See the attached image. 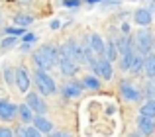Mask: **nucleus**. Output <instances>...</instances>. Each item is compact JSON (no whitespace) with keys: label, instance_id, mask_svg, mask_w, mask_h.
Listing matches in <instances>:
<instances>
[{"label":"nucleus","instance_id":"obj_21","mask_svg":"<svg viewBox=\"0 0 155 137\" xmlns=\"http://www.w3.org/2000/svg\"><path fill=\"white\" fill-rule=\"evenodd\" d=\"M134 57H136V51L134 53H128V55H120V59H118V65H120V71H128L130 72V68H132L134 65Z\"/></svg>","mask_w":155,"mask_h":137},{"label":"nucleus","instance_id":"obj_27","mask_svg":"<svg viewBox=\"0 0 155 137\" xmlns=\"http://www.w3.org/2000/svg\"><path fill=\"white\" fill-rule=\"evenodd\" d=\"M14 137H28V126H18L14 129Z\"/></svg>","mask_w":155,"mask_h":137},{"label":"nucleus","instance_id":"obj_7","mask_svg":"<svg viewBox=\"0 0 155 137\" xmlns=\"http://www.w3.org/2000/svg\"><path fill=\"white\" fill-rule=\"evenodd\" d=\"M30 84H31L30 72H28L24 67L16 68V88H18V92H22V94H28V92H30Z\"/></svg>","mask_w":155,"mask_h":137},{"label":"nucleus","instance_id":"obj_40","mask_svg":"<svg viewBox=\"0 0 155 137\" xmlns=\"http://www.w3.org/2000/svg\"><path fill=\"white\" fill-rule=\"evenodd\" d=\"M153 49H155V43H153Z\"/></svg>","mask_w":155,"mask_h":137},{"label":"nucleus","instance_id":"obj_38","mask_svg":"<svg viewBox=\"0 0 155 137\" xmlns=\"http://www.w3.org/2000/svg\"><path fill=\"white\" fill-rule=\"evenodd\" d=\"M20 2H22V4H30L31 0H20Z\"/></svg>","mask_w":155,"mask_h":137},{"label":"nucleus","instance_id":"obj_12","mask_svg":"<svg viewBox=\"0 0 155 137\" xmlns=\"http://www.w3.org/2000/svg\"><path fill=\"white\" fill-rule=\"evenodd\" d=\"M114 41H116V47H118V51H120V55H128V53H134V51H136V47H134V37H130V35H118Z\"/></svg>","mask_w":155,"mask_h":137},{"label":"nucleus","instance_id":"obj_10","mask_svg":"<svg viewBox=\"0 0 155 137\" xmlns=\"http://www.w3.org/2000/svg\"><path fill=\"white\" fill-rule=\"evenodd\" d=\"M83 80H73L61 88V94H63V98H79L83 94Z\"/></svg>","mask_w":155,"mask_h":137},{"label":"nucleus","instance_id":"obj_18","mask_svg":"<svg viewBox=\"0 0 155 137\" xmlns=\"http://www.w3.org/2000/svg\"><path fill=\"white\" fill-rule=\"evenodd\" d=\"M104 57L108 59L110 63H114V61H118V59H120V51H118L116 41H114V39L106 41V51H104Z\"/></svg>","mask_w":155,"mask_h":137},{"label":"nucleus","instance_id":"obj_5","mask_svg":"<svg viewBox=\"0 0 155 137\" xmlns=\"http://www.w3.org/2000/svg\"><path fill=\"white\" fill-rule=\"evenodd\" d=\"M59 51H61V55H63V57L73 59V61H77L79 65H81V63H87L83 45H81V43H77L75 39H69V41H65L63 45L59 47Z\"/></svg>","mask_w":155,"mask_h":137},{"label":"nucleus","instance_id":"obj_22","mask_svg":"<svg viewBox=\"0 0 155 137\" xmlns=\"http://www.w3.org/2000/svg\"><path fill=\"white\" fill-rule=\"evenodd\" d=\"M14 24L18 27H28V26L34 24V16H30V14H16L14 16Z\"/></svg>","mask_w":155,"mask_h":137},{"label":"nucleus","instance_id":"obj_9","mask_svg":"<svg viewBox=\"0 0 155 137\" xmlns=\"http://www.w3.org/2000/svg\"><path fill=\"white\" fill-rule=\"evenodd\" d=\"M79 63L77 61H73V59H69V57H63L61 55V59H59V68H61V75L63 76H75L77 72H79Z\"/></svg>","mask_w":155,"mask_h":137},{"label":"nucleus","instance_id":"obj_8","mask_svg":"<svg viewBox=\"0 0 155 137\" xmlns=\"http://www.w3.org/2000/svg\"><path fill=\"white\" fill-rule=\"evenodd\" d=\"M18 116V106L12 104L10 100H0V119L2 122H12Z\"/></svg>","mask_w":155,"mask_h":137},{"label":"nucleus","instance_id":"obj_26","mask_svg":"<svg viewBox=\"0 0 155 137\" xmlns=\"http://www.w3.org/2000/svg\"><path fill=\"white\" fill-rule=\"evenodd\" d=\"M16 43H18V37H14V35H8L6 39H2L0 41V47L2 49H10V47H14Z\"/></svg>","mask_w":155,"mask_h":137},{"label":"nucleus","instance_id":"obj_17","mask_svg":"<svg viewBox=\"0 0 155 137\" xmlns=\"http://www.w3.org/2000/svg\"><path fill=\"white\" fill-rule=\"evenodd\" d=\"M18 118H20V122L26 126V123H31L34 122V112H31V108L28 106V104H20L18 106Z\"/></svg>","mask_w":155,"mask_h":137},{"label":"nucleus","instance_id":"obj_6","mask_svg":"<svg viewBox=\"0 0 155 137\" xmlns=\"http://www.w3.org/2000/svg\"><path fill=\"white\" fill-rule=\"evenodd\" d=\"M26 104L31 108V112H34L35 116H45L47 104H45V100L41 98V94H38V92H28L26 94Z\"/></svg>","mask_w":155,"mask_h":137},{"label":"nucleus","instance_id":"obj_20","mask_svg":"<svg viewBox=\"0 0 155 137\" xmlns=\"http://www.w3.org/2000/svg\"><path fill=\"white\" fill-rule=\"evenodd\" d=\"M143 71L147 75V78H155V51L145 55V68Z\"/></svg>","mask_w":155,"mask_h":137},{"label":"nucleus","instance_id":"obj_13","mask_svg":"<svg viewBox=\"0 0 155 137\" xmlns=\"http://www.w3.org/2000/svg\"><path fill=\"white\" fill-rule=\"evenodd\" d=\"M120 94L124 96L128 102H136V100H140L141 92L137 90L134 84H130V82H126V80H122V82H120Z\"/></svg>","mask_w":155,"mask_h":137},{"label":"nucleus","instance_id":"obj_16","mask_svg":"<svg viewBox=\"0 0 155 137\" xmlns=\"http://www.w3.org/2000/svg\"><path fill=\"white\" fill-rule=\"evenodd\" d=\"M31 126L35 127L38 131H41V133H53V122L49 118H45V116H35L34 122H31Z\"/></svg>","mask_w":155,"mask_h":137},{"label":"nucleus","instance_id":"obj_31","mask_svg":"<svg viewBox=\"0 0 155 137\" xmlns=\"http://www.w3.org/2000/svg\"><path fill=\"white\" fill-rule=\"evenodd\" d=\"M22 41H24V43H34V41H35V33H26V35L22 37Z\"/></svg>","mask_w":155,"mask_h":137},{"label":"nucleus","instance_id":"obj_35","mask_svg":"<svg viewBox=\"0 0 155 137\" xmlns=\"http://www.w3.org/2000/svg\"><path fill=\"white\" fill-rule=\"evenodd\" d=\"M149 10L155 12V0H149Z\"/></svg>","mask_w":155,"mask_h":137},{"label":"nucleus","instance_id":"obj_11","mask_svg":"<svg viewBox=\"0 0 155 137\" xmlns=\"http://www.w3.org/2000/svg\"><path fill=\"white\" fill-rule=\"evenodd\" d=\"M88 47L92 49V53H94L96 57H104L106 43H104V39L100 37V33H91L88 35Z\"/></svg>","mask_w":155,"mask_h":137},{"label":"nucleus","instance_id":"obj_24","mask_svg":"<svg viewBox=\"0 0 155 137\" xmlns=\"http://www.w3.org/2000/svg\"><path fill=\"white\" fill-rule=\"evenodd\" d=\"M4 80H6L10 86H14V84H16V71L12 67H6V68H4Z\"/></svg>","mask_w":155,"mask_h":137},{"label":"nucleus","instance_id":"obj_30","mask_svg":"<svg viewBox=\"0 0 155 137\" xmlns=\"http://www.w3.org/2000/svg\"><path fill=\"white\" fill-rule=\"evenodd\" d=\"M0 137H14V129H10V127H0Z\"/></svg>","mask_w":155,"mask_h":137},{"label":"nucleus","instance_id":"obj_1","mask_svg":"<svg viewBox=\"0 0 155 137\" xmlns=\"http://www.w3.org/2000/svg\"><path fill=\"white\" fill-rule=\"evenodd\" d=\"M31 59H34L35 67L41 68V71H47L49 72L55 65H59V59H61V51L59 47L55 45H41L39 49H35L34 53H31Z\"/></svg>","mask_w":155,"mask_h":137},{"label":"nucleus","instance_id":"obj_37","mask_svg":"<svg viewBox=\"0 0 155 137\" xmlns=\"http://www.w3.org/2000/svg\"><path fill=\"white\" fill-rule=\"evenodd\" d=\"M128 137H141V133H130Z\"/></svg>","mask_w":155,"mask_h":137},{"label":"nucleus","instance_id":"obj_2","mask_svg":"<svg viewBox=\"0 0 155 137\" xmlns=\"http://www.w3.org/2000/svg\"><path fill=\"white\" fill-rule=\"evenodd\" d=\"M34 80H35V86H38V90H39L41 96H53L57 92V84H55L53 76L47 71L35 68L34 71Z\"/></svg>","mask_w":155,"mask_h":137},{"label":"nucleus","instance_id":"obj_4","mask_svg":"<svg viewBox=\"0 0 155 137\" xmlns=\"http://www.w3.org/2000/svg\"><path fill=\"white\" fill-rule=\"evenodd\" d=\"M91 67V71L94 72L98 78H104V80H110L114 76V68H112V63L108 61L106 57H92L91 61L87 63Z\"/></svg>","mask_w":155,"mask_h":137},{"label":"nucleus","instance_id":"obj_34","mask_svg":"<svg viewBox=\"0 0 155 137\" xmlns=\"http://www.w3.org/2000/svg\"><path fill=\"white\" fill-rule=\"evenodd\" d=\"M49 27H51V30H59V27H61V22H59V20H53V22L49 24Z\"/></svg>","mask_w":155,"mask_h":137},{"label":"nucleus","instance_id":"obj_3","mask_svg":"<svg viewBox=\"0 0 155 137\" xmlns=\"http://www.w3.org/2000/svg\"><path fill=\"white\" fill-rule=\"evenodd\" d=\"M153 43H155V37H153V33L147 30V27H140L137 33L134 35V47H136V53H140V55H149L151 53Z\"/></svg>","mask_w":155,"mask_h":137},{"label":"nucleus","instance_id":"obj_14","mask_svg":"<svg viewBox=\"0 0 155 137\" xmlns=\"http://www.w3.org/2000/svg\"><path fill=\"white\" fill-rule=\"evenodd\" d=\"M137 129H140L141 135L149 137L155 131V118H147V116H141L137 118Z\"/></svg>","mask_w":155,"mask_h":137},{"label":"nucleus","instance_id":"obj_32","mask_svg":"<svg viewBox=\"0 0 155 137\" xmlns=\"http://www.w3.org/2000/svg\"><path fill=\"white\" fill-rule=\"evenodd\" d=\"M120 30H122V35H130V24L124 22V24L120 26Z\"/></svg>","mask_w":155,"mask_h":137},{"label":"nucleus","instance_id":"obj_23","mask_svg":"<svg viewBox=\"0 0 155 137\" xmlns=\"http://www.w3.org/2000/svg\"><path fill=\"white\" fill-rule=\"evenodd\" d=\"M140 114L141 116H147V118H155V98L143 102V106L140 108Z\"/></svg>","mask_w":155,"mask_h":137},{"label":"nucleus","instance_id":"obj_39","mask_svg":"<svg viewBox=\"0 0 155 137\" xmlns=\"http://www.w3.org/2000/svg\"><path fill=\"white\" fill-rule=\"evenodd\" d=\"M0 20H2V14H0Z\"/></svg>","mask_w":155,"mask_h":137},{"label":"nucleus","instance_id":"obj_33","mask_svg":"<svg viewBox=\"0 0 155 137\" xmlns=\"http://www.w3.org/2000/svg\"><path fill=\"white\" fill-rule=\"evenodd\" d=\"M47 137H71V135L65 133V131H53V133H49Z\"/></svg>","mask_w":155,"mask_h":137},{"label":"nucleus","instance_id":"obj_29","mask_svg":"<svg viewBox=\"0 0 155 137\" xmlns=\"http://www.w3.org/2000/svg\"><path fill=\"white\" fill-rule=\"evenodd\" d=\"M63 6L65 8H79L81 0H63Z\"/></svg>","mask_w":155,"mask_h":137},{"label":"nucleus","instance_id":"obj_15","mask_svg":"<svg viewBox=\"0 0 155 137\" xmlns=\"http://www.w3.org/2000/svg\"><path fill=\"white\" fill-rule=\"evenodd\" d=\"M134 22H136L137 26H141V27L149 26V24L153 22L151 10H149V8H137V10H134Z\"/></svg>","mask_w":155,"mask_h":137},{"label":"nucleus","instance_id":"obj_28","mask_svg":"<svg viewBox=\"0 0 155 137\" xmlns=\"http://www.w3.org/2000/svg\"><path fill=\"white\" fill-rule=\"evenodd\" d=\"M28 137H43V133L38 131L34 126H28Z\"/></svg>","mask_w":155,"mask_h":137},{"label":"nucleus","instance_id":"obj_25","mask_svg":"<svg viewBox=\"0 0 155 137\" xmlns=\"http://www.w3.org/2000/svg\"><path fill=\"white\" fill-rule=\"evenodd\" d=\"M8 35H14V37H24L26 35V27H4Z\"/></svg>","mask_w":155,"mask_h":137},{"label":"nucleus","instance_id":"obj_36","mask_svg":"<svg viewBox=\"0 0 155 137\" xmlns=\"http://www.w3.org/2000/svg\"><path fill=\"white\" fill-rule=\"evenodd\" d=\"M88 4H98V2H102V0H87Z\"/></svg>","mask_w":155,"mask_h":137},{"label":"nucleus","instance_id":"obj_19","mask_svg":"<svg viewBox=\"0 0 155 137\" xmlns=\"http://www.w3.org/2000/svg\"><path fill=\"white\" fill-rule=\"evenodd\" d=\"M83 86L88 88V90H100L102 88V82L96 75H84L83 76Z\"/></svg>","mask_w":155,"mask_h":137}]
</instances>
